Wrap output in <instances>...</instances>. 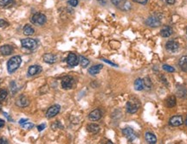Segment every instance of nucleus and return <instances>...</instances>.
<instances>
[{"mask_svg":"<svg viewBox=\"0 0 187 144\" xmlns=\"http://www.w3.org/2000/svg\"><path fill=\"white\" fill-rule=\"evenodd\" d=\"M103 61L107 62V63H108V64H109V65H111V66H113V67H118L117 65L114 64V63H113L112 61H109V60H107V59H103Z\"/></svg>","mask_w":187,"mask_h":144,"instance_id":"nucleus-36","label":"nucleus"},{"mask_svg":"<svg viewBox=\"0 0 187 144\" xmlns=\"http://www.w3.org/2000/svg\"><path fill=\"white\" fill-rule=\"evenodd\" d=\"M172 29L169 26L163 27V29H161L160 36L162 37H169L172 35Z\"/></svg>","mask_w":187,"mask_h":144,"instance_id":"nucleus-18","label":"nucleus"},{"mask_svg":"<svg viewBox=\"0 0 187 144\" xmlns=\"http://www.w3.org/2000/svg\"><path fill=\"white\" fill-rule=\"evenodd\" d=\"M45 127H46V125H45L44 123H42V124H40V125H39V126L38 127V131H43V129H45Z\"/></svg>","mask_w":187,"mask_h":144,"instance_id":"nucleus-35","label":"nucleus"},{"mask_svg":"<svg viewBox=\"0 0 187 144\" xmlns=\"http://www.w3.org/2000/svg\"><path fill=\"white\" fill-rule=\"evenodd\" d=\"M43 60L44 62L48 63V64H54L56 60H57V57L56 54H53V53H45L43 55Z\"/></svg>","mask_w":187,"mask_h":144,"instance_id":"nucleus-16","label":"nucleus"},{"mask_svg":"<svg viewBox=\"0 0 187 144\" xmlns=\"http://www.w3.org/2000/svg\"><path fill=\"white\" fill-rule=\"evenodd\" d=\"M87 129L88 132L92 134H96L100 131V126L95 123H90L87 126Z\"/></svg>","mask_w":187,"mask_h":144,"instance_id":"nucleus-20","label":"nucleus"},{"mask_svg":"<svg viewBox=\"0 0 187 144\" xmlns=\"http://www.w3.org/2000/svg\"><path fill=\"white\" fill-rule=\"evenodd\" d=\"M135 3H138V4H140V5H146L147 3L148 0H133Z\"/></svg>","mask_w":187,"mask_h":144,"instance_id":"nucleus-34","label":"nucleus"},{"mask_svg":"<svg viewBox=\"0 0 187 144\" xmlns=\"http://www.w3.org/2000/svg\"><path fill=\"white\" fill-rule=\"evenodd\" d=\"M184 123L183 121V118L181 116H174L169 120V123L170 125L173 126V127H178V126H180Z\"/></svg>","mask_w":187,"mask_h":144,"instance_id":"nucleus-12","label":"nucleus"},{"mask_svg":"<svg viewBox=\"0 0 187 144\" xmlns=\"http://www.w3.org/2000/svg\"><path fill=\"white\" fill-rule=\"evenodd\" d=\"M186 33H187V29H186Z\"/></svg>","mask_w":187,"mask_h":144,"instance_id":"nucleus-42","label":"nucleus"},{"mask_svg":"<svg viewBox=\"0 0 187 144\" xmlns=\"http://www.w3.org/2000/svg\"><path fill=\"white\" fill-rule=\"evenodd\" d=\"M16 106L23 108V107H26L30 105V100H29V98L27 97L21 96L16 99Z\"/></svg>","mask_w":187,"mask_h":144,"instance_id":"nucleus-13","label":"nucleus"},{"mask_svg":"<svg viewBox=\"0 0 187 144\" xmlns=\"http://www.w3.org/2000/svg\"><path fill=\"white\" fill-rule=\"evenodd\" d=\"M7 91H5V90H1L0 91V101H3V100H5L6 98V97H7Z\"/></svg>","mask_w":187,"mask_h":144,"instance_id":"nucleus-30","label":"nucleus"},{"mask_svg":"<svg viewBox=\"0 0 187 144\" xmlns=\"http://www.w3.org/2000/svg\"><path fill=\"white\" fill-rule=\"evenodd\" d=\"M88 118L91 121H98L102 118V111L96 109V110H94L93 111H91L88 115Z\"/></svg>","mask_w":187,"mask_h":144,"instance_id":"nucleus-14","label":"nucleus"},{"mask_svg":"<svg viewBox=\"0 0 187 144\" xmlns=\"http://www.w3.org/2000/svg\"><path fill=\"white\" fill-rule=\"evenodd\" d=\"M22 63V59L19 55H15L11 57L7 62V69L10 74H13L15 71L18 69Z\"/></svg>","mask_w":187,"mask_h":144,"instance_id":"nucleus-1","label":"nucleus"},{"mask_svg":"<svg viewBox=\"0 0 187 144\" xmlns=\"http://www.w3.org/2000/svg\"><path fill=\"white\" fill-rule=\"evenodd\" d=\"M22 127L23 129H31L34 128V124H33L32 123H30V122H26L25 123H23V125H22Z\"/></svg>","mask_w":187,"mask_h":144,"instance_id":"nucleus-28","label":"nucleus"},{"mask_svg":"<svg viewBox=\"0 0 187 144\" xmlns=\"http://www.w3.org/2000/svg\"><path fill=\"white\" fill-rule=\"evenodd\" d=\"M74 83H75V80H74L73 77L66 76L62 80V87L65 90H69V89H71L73 87Z\"/></svg>","mask_w":187,"mask_h":144,"instance_id":"nucleus-7","label":"nucleus"},{"mask_svg":"<svg viewBox=\"0 0 187 144\" xmlns=\"http://www.w3.org/2000/svg\"><path fill=\"white\" fill-rule=\"evenodd\" d=\"M146 24L147 26L151 27V28H157L161 24L160 18L156 15L149 16L146 20Z\"/></svg>","mask_w":187,"mask_h":144,"instance_id":"nucleus-5","label":"nucleus"},{"mask_svg":"<svg viewBox=\"0 0 187 144\" xmlns=\"http://www.w3.org/2000/svg\"><path fill=\"white\" fill-rule=\"evenodd\" d=\"M139 106V102L136 98H131L128 103H127V111L130 114H134L138 111Z\"/></svg>","mask_w":187,"mask_h":144,"instance_id":"nucleus-2","label":"nucleus"},{"mask_svg":"<svg viewBox=\"0 0 187 144\" xmlns=\"http://www.w3.org/2000/svg\"><path fill=\"white\" fill-rule=\"evenodd\" d=\"M166 105L169 108H172L176 105V98L174 96L169 97L166 100Z\"/></svg>","mask_w":187,"mask_h":144,"instance_id":"nucleus-25","label":"nucleus"},{"mask_svg":"<svg viewBox=\"0 0 187 144\" xmlns=\"http://www.w3.org/2000/svg\"><path fill=\"white\" fill-rule=\"evenodd\" d=\"M13 0H0V5L1 6H5L9 4H11Z\"/></svg>","mask_w":187,"mask_h":144,"instance_id":"nucleus-31","label":"nucleus"},{"mask_svg":"<svg viewBox=\"0 0 187 144\" xmlns=\"http://www.w3.org/2000/svg\"><path fill=\"white\" fill-rule=\"evenodd\" d=\"M5 125V121L3 119H0V128H2Z\"/></svg>","mask_w":187,"mask_h":144,"instance_id":"nucleus-39","label":"nucleus"},{"mask_svg":"<svg viewBox=\"0 0 187 144\" xmlns=\"http://www.w3.org/2000/svg\"><path fill=\"white\" fill-rule=\"evenodd\" d=\"M79 62H80L81 66L82 67H87L88 66V64H89V60L87 59V58H85V57H83V56H81L80 57V60H79Z\"/></svg>","mask_w":187,"mask_h":144,"instance_id":"nucleus-26","label":"nucleus"},{"mask_svg":"<svg viewBox=\"0 0 187 144\" xmlns=\"http://www.w3.org/2000/svg\"><path fill=\"white\" fill-rule=\"evenodd\" d=\"M143 83H144V86L147 87L148 89H150V88L152 87V85H153L152 81L150 80V79L148 77H146V78H145L144 80H143Z\"/></svg>","mask_w":187,"mask_h":144,"instance_id":"nucleus-27","label":"nucleus"},{"mask_svg":"<svg viewBox=\"0 0 187 144\" xmlns=\"http://www.w3.org/2000/svg\"><path fill=\"white\" fill-rule=\"evenodd\" d=\"M23 34H24L25 36H32L33 34L35 33L34 29H33L31 25H28V24H26L25 26L23 27Z\"/></svg>","mask_w":187,"mask_h":144,"instance_id":"nucleus-24","label":"nucleus"},{"mask_svg":"<svg viewBox=\"0 0 187 144\" xmlns=\"http://www.w3.org/2000/svg\"><path fill=\"white\" fill-rule=\"evenodd\" d=\"M165 1L169 5H174V3L176 2V0H165Z\"/></svg>","mask_w":187,"mask_h":144,"instance_id":"nucleus-38","label":"nucleus"},{"mask_svg":"<svg viewBox=\"0 0 187 144\" xmlns=\"http://www.w3.org/2000/svg\"><path fill=\"white\" fill-rule=\"evenodd\" d=\"M43 71L42 67L38 65H33L31 66L28 69V74L30 76H34V75H37L38 74H40L41 72Z\"/></svg>","mask_w":187,"mask_h":144,"instance_id":"nucleus-15","label":"nucleus"},{"mask_svg":"<svg viewBox=\"0 0 187 144\" xmlns=\"http://www.w3.org/2000/svg\"><path fill=\"white\" fill-rule=\"evenodd\" d=\"M134 89L136 91H142L144 89V83L141 79H137L134 81Z\"/></svg>","mask_w":187,"mask_h":144,"instance_id":"nucleus-23","label":"nucleus"},{"mask_svg":"<svg viewBox=\"0 0 187 144\" xmlns=\"http://www.w3.org/2000/svg\"><path fill=\"white\" fill-rule=\"evenodd\" d=\"M166 48L167 49V51H169L170 53H175L178 50L179 45H178V43L174 42V41H169L168 43H166Z\"/></svg>","mask_w":187,"mask_h":144,"instance_id":"nucleus-11","label":"nucleus"},{"mask_svg":"<svg viewBox=\"0 0 187 144\" xmlns=\"http://www.w3.org/2000/svg\"><path fill=\"white\" fill-rule=\"evenodd\" d=\"M112 3L114 5L123 11H129L131 9V5L128 0H112Z\"/></svg>","mask_w":187,"mask_h":144,"instance_id":"nucleus-6","label":"nucleus"},{"mask_svg":"<svg viewBox=\"0 0 187 144\" xmlns=\"http://www.w3.org/2000/svg\"><path fill=\"white\" fill-rule=\"evenodd\" d=\"M61 110V106L59 105H52L50 106L48 109V111L46 112V118H54L55 116H56L57 114Z\"/></svg>","mask_w":187,"mask_h":144,"instance_id":"nucleus-8","label":"nucleus"},{"mask_svg":"<svg viewBox=\"0 0 187 144\" xmlns=\"http://www.w3.org/2000/svg\"><path fill=\"white\" fill-rule=\"evenodd\" d=\"M185 125L187 126V117H186V119H185Z\"/></svg>","mask_w":187,"mask_h":144,"instance_id":"nucleus-41","label":"nucleus"},{"mask_svg":"<svg viewBox=\"0 0 187 144\" xmlns=\"http://www.w3.org/2000/svg\"><path fill=\"white\" fill-rule=\"evenodd\" d=\"M146 140L150 144H154L157 142V138L154 135V134L151 133V132H146Z\"/></svg>","mask_w":187,"mask_h":144,"instance_id":"nucleus-22","label":"nucleus"},{"mask_svg":"<svg viewBox=\"0 0 187 144\" xmlns=\"http://www.w3.org/2000/svg\"><path fill=\"white\" fill-rule=\"evenodd\" d=\"M26 122H28V119H26V118H23V119H21V120L19 121V124H20V125H23V123H25Z\"/></svg>","mask_w":187,"mask_h":144,"instance_id":"nucleus-37","label":"nucleus"},{"mask_svg":"<svg viewBox=\"0 0 187 144\" xmlns=\"http://www.w3.org/2000/svg\"><path fill=\"white\" fill-rule=\"evenodd\" d=\"M21 44L23 48L33 50L38 47V43L36 40L31 39V38H26V39H23L21 40Z\"/></svg>","mask_w":187,"mask_h":144,"instance_id":"nucleus-4","label":"nucleus"},{"mask_svg":"<svg viewBox=\"0 0 187 144\" xmlns=\"http://www.w3.org/2000/svg\"><path fill=\"white\" fill-rule=\"evenodd\" d=\"M46 20H47V18H46L44 14H43V13H36L35 15L32 16L31 19V22L35 25L40 26V25H43L46 22Z\"/></svg>","mask_w":187,"mask_h":144,"instance_id":"nucleus-3","label":"nucleus"},{"mask_svg":"<svg viewBox=\"0 0 187 144\" xmlns=\"http://www.w3.org/2000/svg\"><path fill=\"white\" fill-rule=\"evenodd\" d=\"M67 63L70 67H75L79 64V58L74 53H70L67 58Z\"/></svg>","mask_w":187,"mask_h":144,"instance_id":"nucleus-9","label":"nucleus"},{"mask_svg":"<svg viewBox=\"0 0 187 144\" xmlns=\"http://www.w3.org/2000/svg\"><path fill=\"white\" fill-rule=\"evenodd\" d=\"M9 25V23L3 19H0V28H5Z\"/></svg>","mask_w":187,"mask_h":144,"instance_id":"nucleus-33","label":"nucleus"},{"mask_svg":"<svg viewBox=\"0 0 187 144\" xmlns=\"http://www.w3.org/2000/svg\"><path fill=\"white\" fill-rule=\"evenodd\" d=\"M68 4H69L70 5L73 6V7H75V6H77V5H78V0H69V1H68Z\"/></svg>","mask_w":187,"mask_h":144,"instance_id":"nucleus-32","label":"nucleus"},{"mask_svg":"<svg viewBox=\"0 0 187 144\" xmlns=\"http://www.w3.org/2000/svg\"><path fill=\"white\" fill-rule=\"evenodd\" d=\"M163 69L165 70V71H166V72H169V73H173V72H175V69H174L172 67L166 64L163 65Z\"/></svg>","mask_w":187,"mask_h":144,"instance_id":"nucleus-29","label":"nucleus"},{"mask_svg":"<svg viewBox=\"0 0 187 144\" xmlns=\"http://www.w3.org/2000/svg\"><path fill=\"white\" fill-rule=\"evenodd\" d=\"M13 52V48L11 45H3L0 48V53L3 55H10Z\"/></svg>","mask_w":187,"mask_h":144,"instance_id":"nucleus-17","label":"nucleus"},{"mask_svg":"<svg viewBox=\"0 0 187 144\" xmlns=\"http://www.w3.org/2000/svg\"><path fill=\"white\" fill-rule=\"evenodd\" d=\"M1 143H8V142L6 141V140H5V139H0V144Z\"/></svg>","mask_w":187,"mask_h":144,"instance_id":"nucleus-40","label":"nucleus"},{"mask_svg":"<svg viewBox=\"0 0 187 144\" xmlns=\"http://www.w3.org/2000/svg\"><path fill=\"white\" fill-rule=\"evenodd\" d=\"M178 65H179V67L181 68L182 71L187 72V55L183 56V57H181L179 59Z\"/></svg>","mask_w":187,"mask_h":144,"instance_id":"nucleus-21","label":"nucleus"},{"mask_svg":"<svg viewBox=\"0 0 187 144\" xmlns=\"http://www.w3.org/2000/svg\"><path fill=\"white\" fill-rule=\"evenodd\" d=\"M122 133H123V135H124L126 136V138L128 139V141H130V142L134 141V139H135V137H136V135H135V133H134V129H131V128L123 129Z\"/></svg>","mask_w":187,"mask_h":144,"instance_id":"nucleus-10","label":"nucleus"},{"mask_svg":"<svg viewBox=\"0 0 187 144\" xmlns=\"http://www.w3.org/2000/svg\"><path fill=\"white\" fill-rule=\"evenodd\" d=\"M102 67H103V66L101 64L93 66V67H91L90 68L88 69V73H89V74L91 75H96L101 72V70L102 69Z\"/></svg>","mask_w":187,"mask_h":144,"instance_id":"nucleus-19","label":"nucleus"}]
</instances>
